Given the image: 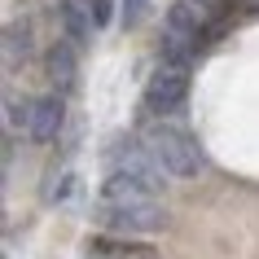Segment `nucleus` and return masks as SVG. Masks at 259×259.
<instances>
[{
	"mask_svg": "<svg viewBox=\"0 0 259 259\" xmlns=\"http://www.w3.org/2000/svg\"><path fill=\"white\" fill-rule=\"evenodd\" d=\"M154 193L158 189H150V185H141L132 176L110 171L101 193H97V220L114 233H158L167 224V211Z\"/></svg>",
	"mask_w": 259,
	"mask_h": 259,
	"instance_id": "1",
	"label": "nucleus"
},
{
	"mask_svg": "<svg viewBox=\"0 0 259 259\" xmlns=\"http://www.w3.org/2000/svg\"><path fill=\"white\" fill-rule=\"evenodd\" d=\"M141 141H145V150L154 154V163L163 167L167 176L189 180L202 171V154H198L193 137L185 127H176V123H163V119L150 123V127H141Z\"/></svg>",
	"mask_w": 259,
	"mask_h": 259,
	"instance_id": "2",
	"label": "nucleus"
},
{
	"mask_svg": "<svg viewBox=\"0 0 259 259\" xmlns=\"http://www.w3.org/2000/svg\"><path fill=\"white\" fill-rule=\"evenodd\" d=\"M206 31H211V27L202 22V14L193 9L189 0L171 5V14H167V31H163V62H180V66H189L193 53L202 49Z\"/></svg>",
	"mask_w": 259,
	"mask_h": 259,
	"instance_id": "3",
	"label": "nucleus"
},
{
	"mask_svg": "<svg viewBox=\"0 0 259 259\" xmlns=\"http://www.w3.org/2000/svg\"><path fill=\"white\" fill-rule=\"evenodd\" d=\"M185 101H189V66L163 62L145 83V110L150 114H176Z\"/></svg>",
	"mask_w": 259,
	"mask_h": 259,
	"instance_id": "4",
	"label": "nucleus"
},
{
	"mask_svg": "<svg viewBox=\"0 0 259 259\" xmlns=\"http://www.w3.org/2000/svg\"><path fill=\"white\" fill-rule=\"evenodd\" d=\"M110 171H119V176H132L141 180V185H150V189H158L163 185V167L154 163V154L145 150V141H119L114 150H110Z\"/></svg>",
	"mask_w": 259,
	"mask_h": 259,
	"instance_id": "5",
	"label": "nucleus"
},
{
	"mask_svg": "<svg viewBox=\"0 0 259 259\" xmlns=\"http://www.w3.org/2000/svg\"><path fill=\"white\" fill-rule=\"evenodd\" d=\"M62 119H66V110H62V93H57V97H40V101L31 106V127H27V137H35V141H57Z\"/></svg>",
	"mask_w": 259,
	"mask_h": 259,
	"instance_id": "6",
	"label": "nucleus"
},
{
	"mask_svg": "<svg viewBox=\"0 0 259 259\" xmlns=\"http://www.w3.org/2000/svg\"><path fill=\"white\" fill-rule=\"evenodd\" d=\"M93 5H83V0H62L57 5V18H62V27H66V40L70 44H93V22L97 14H88Z\"/></svg>",
	"mask_w": 259,
	"mask_h": 259,
	"instance_id": "7",
	"label": "nucleus"
},
{
	"mask_svg": "<svg viewBox=\"0 0 259 259\" xmlns=\"http://www.w3.org/2000/svg\"><path fill=\"white\" fill-rule=\"evenodd\" d=\"M88 250H93V259H158L154 246L127 242V233H123V237H93Z\"/></svg>",
	"mask_w": 259,
	"mask_h": 259,
	"instance_id": "8",
	"label": "nucleus"
},
{
	"mask_svg": "<svg viewBox=\"0 0 259 259\" xmlns=\"http://www.w3.org/2000/svg\"><path fill=\"white\" fill-rule=\"evenodd\" d=\"M75 75H79L75 49H70V44H53V49H49V79H53V88L57 93H70V88H75Z\"/></svg>",
	"mask_w": 259,
	"mask_h": 259,
	"instance_id": "9",
	"label": "nucleus"
},
{
	"mask_svg": "<svg viewBox=\"0 0 259 259\" xmlns=\"http://www.w3.org/2000/svg\"><path fill=\"white\" fill-rule=\"evenodd\" d=\"M27 49H31V27L27 22H14L5 31V62L18 66V57H27Z\"/></svg>",
	"mask_w": 259,
	"mask_h": 259,
	"instance_id": "10",
	"label": "nucleus"
},
{
	"mask_svg": "<svg viewBox=\"0 0 259 259\" xmlns=\"http://www.w3.org/2000/svg\"><path fill=\"white\" fill-rule=\"evenodd\" d=\"M189 5L202 14L206 27H220V22H224V14H229V0H189Z\"/></svg>",
	"mask_w": 259,
	"mask_h": 259,
	"instance_id": "11",
	"label": "nucleus"
},
{
	"mask_svg": "<svg viewBox=\"0 0 259 259\" xmlns=\"http://www.w3.org/2000/svg\"><path fill=\"white\" fill-rule=\"evenodd\" d=\"M70 193V171H49V185H44V202H62Z\"/></svg>",
	"mask_w": 259,
	"mask_h": 259,
	"instance_id": "12",
	"label": "nucleus"
},
{
	"mask_svg": "<svg viewBox=\"0 0 259 259\" xmlns=\"http://www.w3.org/2000/svg\"><path fill=\"white\" fill-rule=\"evenodd\" d=\"M150 14V0H123V27H141Z\"/></svg>",
	"mask_w": 259,
	"mask_h": 259,
	"instance_id": "13",
	"label": "nucleus"
},
{
	"mask_svg": "<svg viewBox=\"0 0 259 259\" xmlns=\"http://www.w3.org/2000/svg\"><path fill=\"white\" fill-rule=\"evenodd\" d=\"M31 106L35 101H9V123L14 127H31Z\"/></svg>",
	"mask_w": 259,
	"mask_h": 259,
	"instance_id": "14",
	"label": "nucleus"
}]
</instances>
